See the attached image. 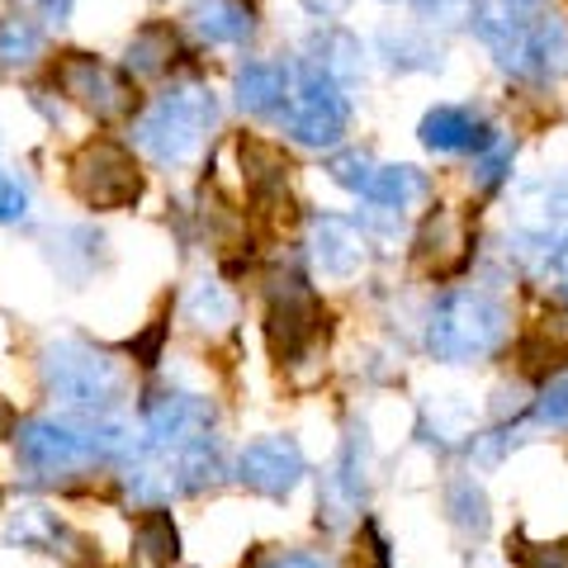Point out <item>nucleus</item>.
Returning a JSON list of instances; mask_svg holds the SVG:
<instances>
[{
  "instance_id": "obj_1",
  "label": "nucleus",
  "mask_w": 568,
  "mask_h": 568,
  "mask_svg": "<svg viewBox=\"0 0 568 568\" xmlns=\"http://www.w3.org/2000/svg\"><path fill=\"white\" fill-rule=\"evenodd\" d=\"M14 450L20 465L33 478H67L77 469H91L100 459H110L123 450V432L119 426H77V422H52V417H33L14 432Z\"/></svg>"
},
{
  "instance_id": "obj_2",
  "label": "nucleus",
  "mask_w": 568,
  "mask_h": 568,
  "mask_svg": "<svg viewBox=\"0 0 568 568\" xmlns=\"http://www.w3.org/2000/svg\"><path fill=\"white\" fill-rule=\"evenodd\" d=\"M43 384L77 413H110L123 394V369L85 342L43 346Z\"/></svg>"
},
{
  "instance_id": "obj_3",
  "label": "nucleus",
  "mask_w": 568,
  "mask_h": 568,
  "mask_svg": "<svg viewBox=\"0 0 568 568\" xmlns=\"http://www.w3.org/2000/svg\"><path fill=\"white\" fill-rule=\"evenodd\" d=\"M507 336V313L497 298L488 294H450L446 304L436 308L432 317V332H426V342H432L436 361H484V355H493L497 346H503Z\"/></svg>"
},
{
  "instance_id": "obj_4",
  "label": "nucleus",
  "mask_w": 568,
  "mask_h": 568,
  "mask_svg": "<svg viewBox=\"0 0 568 568\" xmlns=\"http://www.w3.org/2000/svg\"><path fill=\"white\" fill-rule=\"evenodd\" d=\"M219 119V104H213L209 91H171L152 104L138 123V142L142 152H152L156 162H185V156L200 152L204 133Z\"/></svg>"
},
{
  "instance_id": "obj_5",
  "label": "nucleus",
  "mask_w": 568,
  "mask_h": 568,
  "mask_svg": "<svg viewBox=\"0 0 568 568\" xmlns=\"http://www.w3.org/2000/svg\"><path fill=\"white\" fill-rule=\"evenodd\" d=\"M71 190L91 209H123L142 194V171L129 148H119L110 138H91L71 156Z\"/></svg>"
},
{
  "instance_id": "obj_6",
  "label": "nucleus",
  "mask_w": 568,
  "mask_h": 568,
  "mask_svg": "<svg viewBox=\"0 0 568 568\" xmlns=\"http://www.w3.org/2000/svg\"><path fill=\"white\" fill-rule=\"evenodd\" d=\"M275 119H280L298 142H308V148H327V142H336V138H342V129H346V100H342V91L332 85L327 71H317V67H294L290 95H284V104H280Z\"/></svg>"
},
{
  "instance_id": "obj_7",
  "label": "nucleus",
  "mask_w": 568,
  "mask_h": 568,
  "mask_svg": "<svg viewBox=\"0 0 568 568\" xmlns=\"http://www.w3.org/2000/svg\"><path fill=\"white\" fill-rule=\"evenodd\" d=\"M52 85L100 123H114L133 110V81L110 62L91 58V52H62L58 67H52Z\"/></svg>"
},
{
  "instance_id": "obj_8",
  "label": "nucleus",
  "mask_w": 568,
  "mask_h": 568,
  "mask_svg": "<svg viewBox=\"0 0 568 568\" xmlns=\"http://www.w3.org/2000/svg\"><path fill=\"white\" fill-rule=\"evenodd\" d=\"M478 29H484V39L497 48V58H503V67H511V71H536V77H549V71H555L559 77L568 67L564 33L549 20L526 24V20H503V14L484 10Z\"/></svg>"
},
{
  "instance_id": "obj_9",
  "label": "nucleus",
  "mask_w": 568,
  "mask_h": 568,
  "mask_svg": "<svg viewBox=\"0 0 568 568\" xmlns=\"http://www.w3.org/2000/svg\"><path fill=\"white\" fill-rule=\"evenodd\" d=\"M323 317V304H317V294L308 290L304 280H280L275 294H271V308H265V342H271L275 361H294V355H304L317 336L327 327Z\"/></svg>"
},
{
  "instance_id": "obj_10",
  "label": "nucleus",
  "mask_w": 568,
  "mask_h": 568,
  "mask_svg": "<svg viewBox=\"0 0 568 568\" xmlns=\"http://www.w3.org/2000/svg\"><path fill=\"white\" fill-rule=\"evenodd\" d=\"M213 436V407L194 394H166L148 407V455H185Z\"/></svg>"
},
{
  "instance_id": "obj_11",
  "label": "nucleus",
  "mask_w": 568,
  "mask_h": 568,
  "mask_svg": "<svg viewBox=\"0 0 568 568\" xmlns=\"http://www.w3.org/2000/svg\"><path fill=\"white\" fill-rule=\"evenodd\" d=\"M237 478L252 493L290 497L298 488V478H304V450H298L290 436H261V440H252V446L242 450Z\"/></svg>"
},
{
  "instance_id": "obj_12",
  "label": "nucleus",
  "mask_w": 568,
  "mask_h": 568,
  "mask_svg": "<svg viewBox=\"0 0 568 568\" xmlns=\"http://www.w3.org/2000/svg\"><path fill=\"white\" fill-rule=\"evenodd\" d=\"M417 261L432 275H455L469 261V223L455 209H436L417 233Z\"/></svg>"
},
{
  "instance_id": "obj_13",
  "label": "nucleus",
  "mask_w": 568,
  "mask_h": 568,
  "mask_svg": "<svg viewBox=\"0 0 568 568\" xmlns=\"http://www.w3.org/2000/svg\"><path fill=\"white\" fill-rule=\"evenodd\" d=\"M313 261L323 265V275L346 280V275L361 271V261H365V237L355 233L351 223H342V219H317V223H313Z\"/></svg>"
},
{
  "instance_id": "obj_14",
  "label": "nucleus",
  "mask_w": 568,
  "mask_h": 568,
  "mask_svg": "<svg viewBox=\"0 0 568 568\" xmlns=\"http://www.w3.org/2000/svg\"><path fill=\"white\" fill-rule=\"evenodd\" d=\"M422 142L426 148H440V152H459V148L484 152L493 142V129L465 110H432L422 119Z\"/></svg>"
},
{
  "instance_id": "obj_15",
  "label": "nucleus",
  "mask_w": 568,
  "mask_h": 568,
  "mask_svg": "<svg viewBox=\"0 0 568 568\" xmlns=\"http://www.w3.org/2000/svg\"><path fill=\"white\" fill-rule=\"evenodd\" d=\"M190 20L209 43H242L256 29V14L246 0H194Z\"/></svg>"
},
{
  "instance_id": "obj_16",
  "label": "nucleus",
  "mask_w": 568,
  "mask_h": 568,
  "mask_svg": "<svg viewBox=\"0 0 568 568\" xmlns=\"http://www.w3.org/2000/svg\"><path fill=\"white\" fill-rule=\"evenodd\" d=\"M290 81H294V67H284V62H252L237 77L242 110H252V114H280L284 95H290Z\"/></svg>"
},
{
  "instance_id": "obj_17",
  "label": "nucleus",
  "mask_w": 568,
  "mask_h": 568,
  "mask_svg": "<svg viewBox=\"0 0 568 568\" xmlns=\"http://www.w3.org/2000/svg\"><path fill=\"white\" fill-rule=\"evenodd\" d=\"M175 52H181V39H175L171 24H142L129 43V71L133 77H162V71L175 62Z\"/></svg>"
},
{
  "instance_id": "obj_18",
  "label": "nucleus",
  "mask_w": 568,
  "mask_h": 568,
  "mask_svg": "<svg viewBox=\"0 0 568 568\" xmlns=\"http://www.w3.org/2000/svg\"><path fill=\"white\" fill-rule=\"evenodd\" d=\"M133 549L148 568H171L175 555H181V540H175V526L166 511H142L133 521Z\"/></svg>"
},
{
  "instance_id": "obj_19",
  "label": "nucleus",
  "mask_w": 568,
  "mask_h": 568,
  "mask_svg": "<svg viewBox=\"0 0 568 568\" xmlns=\"http://www.w3.org/2000/svg\"><path fill=\"white\" fill-rule=\"evenodd\" d=\"M10 540H14V545H43V549H52V555H67L62 545L85 549L62 521H52V511H43V507H24L20 517H14V526H10ZM67 559H71V555H67Z\"/></svg>"
},
{
  "instance_id": "obj_20",
  "label": "nucleus",
  "mask_w": 568,
  "mask_h": 568,
  "mask_svg": "<svg viewBox=\"0 0 568 568\" xmlns=\"http://www.w3.org/2000/svg\"><path fill=\"white\" fill-rule=\"evenodd\" d=\"M365 194L375 204H388V209H413L426 194V181L413 166H375V181H369Z\"/></svg>"
},
{
  "instance_id": "obj_21",
  "label": "nucleus",
  "mask_w": 568,
  "mask_h": 568,
  "mask_svg": "<svg viewBox=\"0 0 568 568\" xmlns=\"http://www.w3.org/2000/svg\"><path fill=\"white\" fill-rule=\"evenodd\" d=\"M242 171H246V185H252L261 200L265 194H275L280 185H284V156L275 152V148H265V142H256V138H246L242 142Z\"/></svg>"
},
{
  "instance_id": "obj_22",
  "label": "nucleus",
  "mask_w": 568,
  "mask_h": 568,
  "mask_svg": "<svg viewBox=\"0 0 568 568\" xmlns=\"http://www.w3.org/2000/svg\"><path fill=\"white\" fill-rule=\"evenodd\" d=\"M39 52H43V29L39 24L20 20V14L0 20V67H29Z\"/></svg>"
},
{
  "instance_id": "obj_23",
  "label": "nucleus",
  "mask_w": 568,
  "mask_h": 568,
  "mask_svg": "<svg viewBox=\"0 0 568 568\" xmlns=\"http://www.w3.org/2000/svg\"><path fill=\"white\" fill-rule=\"evenodd\" d=\"M185 313L194 327H209V332H223L233 323V298H227L219 284H194L190 298H185Z\"/></svg>"
},
{
  "instance_id": "obj_24",
  "label": "nucleus",
  "mask_w": 568,
  "mask_h": 568,
  "mask_svg": "<svg viewBox=\"0 0 568 568\" xmlns=\"http://www.w3.org/2000/svg\"><path fill=\"white\" fill-rule=\"evenodd\" d=\"M511 559H517V568H568V540L530 545L526 536H517L511 540Z\"/></svg>"
},
{
  "instance_id": "obj_25",
  "label": "nucleus",
  "mask_w": 568,
  "mask_h": 568,
  "mask_svg": "<svg viewBox=\"0 0 568 568\" xmlns=\"http://www.w3.org/2000/svg\"><path fill=\"white\" fill-rule=\"evenodd\" d=\"M559 355H568V332H564L559 323L540 327V332L526 342V365H559Z\"/></svg>"
},
{
  "instance_id": "obj_26",
  "label": "nucleus",
  "mask_w": 568,
  "mask_h": 568,
  "mask_svg": "<svg viewBox=\"0 0 568 568\" xmlns=\"http://www.w3.org/2000/svg\"><path fill=\"white\" fill-rule=\"evenodd\" d=\"M450 507H455V521L465 530H474V536L488 526V503H484V493H478L474 484H459L450 493Z\"/></svg>"
},
{
  "instance_id": "obj_27",
  "label": "nucleus",
  "mask_w": 568,
  "mask_h": 568,
  "mask_svg": "<svg viewBox=\"0 0 568 568\" xmlns=\"http://www.w3.org/2000/svg\"><path fill=\"white\" fill-rule=\"evenodd\" d=\"M332 175L342 181L346 190H369V181H375V166H369V156H361V152H346V156H336L332 162Z\"/></svg>"
},
{
  "instance_id": "obj_28",
  "label": "nucleus",
  "mask_w": 568,
  "mask_h": 568,
  "mask_svg": "<svg viewBox=\"0 0 568 568\" xmlns=\"http://www.w3.org/2000/svg\"><path fill=\"white\" fill-rule=\"evenodd\" d=\"M540 422H549V426H568V375L549 379V388L540 394Z\"/></svg>"
},
{
  "instance_id": "obj_29",
  "label": "nucleus",
  "mask_w": 568,
  "mask_h": 568,
  "mask_svg": "<svg viewBox=\"0 0 568 568\" xmlns=\"http://www.w3.org/2000/svg\"><path fill=\"white\" fill-rule=\"evenodd\" d=\"M24 209H29V194L10 181V175H0V223H14V219H24Z\"/></svg>"
},
{
  "instance_id": "obj_30",
  "label": "nucleus",
  "mask_w": 568,
  "mask_h": 568,
  "mask_svg": "<svg viewBox=\"0 0 568 568\" xmlns=\"http://www.w3.org/2000/svg\"><path fill=\"white\" fill-rule=\"evenodd\" d=\"M162 332H166V327L156 323V327H152L148 336H142V342H133V346H129L133 355H142V365H152V361H156V342H162Z\"/></svg>"
},
{
  "instance_id": "obj_31",
  "label": "nucleus",
  "mask_w": 568,
  "mask_h": 568,
  "mask_svg": "<svg viewBox=\"0 0 568 568\" xmlns=\"http://www.w3.org/2000/svg\"><path fill=\"white\" fill-rule=\"evenodd\" d=\"M265 568H332V564L317 559V555H280V559H271Z\"/></svg>"
},
{
  "instance_id": "obj_32",
  "label": "nucleus",
  "mask_w": 568,
  "mask_h": 568,
  "mask_svg": "<svg viewBox=\"0 0 568 568\" xmlns=\"http://www.w3.org/2000/svg\"><path fill=\"white\" fill-rule=\"evenodd\" d=\"M355 568H388V549H384V540L369 530V549H365V564H355Z\"/></svg>"
},
{
  "instance_id": "obj_33",
  "label": "nucleus",
  "mask_w": 568,
  "mask_h": 568,
  "mask_svg": "<svg viewBox=\"0 0 568 568\" xmlns=\"http://www.w3.org/2000/svg\"><path fill=\"white\" fill-rule=\"evenodd\" d=\"M43 14H52V20H67V10H71V0H39Z\"/></svg>"
},
{
  "instance_id": "obj_34",
  "label": "nucleus",
  "mask_w": 568,
  "mask_h": 568,
  "mask_svg": "<svg viewBox=\"0 0 568 568\" xmlns=\"http://www.w3.org/2000/svg\"><path fill=\"white\" fill-rule=\"evenodd\" d=\"M308 6H313V10H323V14H336V10L346 6V0H308Z\"/></svg>"
},
{
  "instance_id": "obj_35",
  "label": "nucleus",
  "mask_w": 568,
  "mask_h": 568,
  "mask_svg": "<svg viewBox=\"0 0 568 568\" xmlns=\"http://www.w3.org/2000/svg\"><path fill=\"white\" fill-rule=\"evenodd\" d=\"M10 426V407H6V398H0V432Z\"/></svg>"
}]
</instances>
